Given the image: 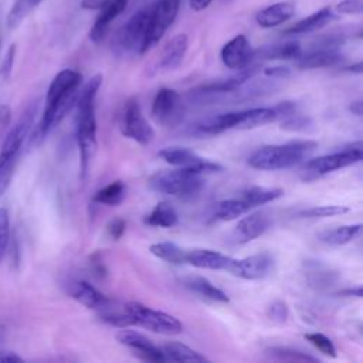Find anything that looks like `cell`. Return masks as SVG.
I'll list each match as a JSON object with an SVG mask.
<instances>
[{
  "mask_svg": "<svg viewBox=\"0 0 363 363\" xmlns=\"http://www.w3.org/2000/svg\"><path fill=\"white\" fill-rule=\"evenodd\" d=\"M81 82L82 75L75 69L67 68L54 77L47 89L41 119L30 136L31 143H40L75 108Z\"/></svg>",
  "mask_w": 363,
  "mask_h": 363,
  "instance_id": "cell-1",
  "label": "cell"
},
{
  "mask_svg": "<svg viewBox=\"0 0 363 363\" xmlns=\"http://www.w3.org/2000/svg\"><path fill=\"white\" fill-rule=\"evenodd\" d=\"M102 84V75L96 74L86 84L79 88L77 99L75 115V136L81 156V173L85 177L89 163L95 156L96 140V116H95V99Z\"/></svg>",
  "mask_w": 363,
  "mask_h": 363,
  "instance_id": "cell-2",
  "label": "cell"
},
{
  "mask_svg": "<svg viewBox=\"0 0 363 363\" xmlns=\"http://www.w3.org/2000/svg\"><path fill=\"white\" fill-rule=\"evenodd\" d=\"M316 147L318 143L309 139H296L279 145H265L250 156L248 164L257 170H284L301 163Z\"/></svg>",
  "mask_w": 363,
  "mask_h": 363,
  "instance_id": "cell-3",
  "label": "cell"
},
{
  "mask_svg": "<svg viewBox=\"0 0 363 363\" xmlns=\"http://www.w3.org/2000/svg\"><path fill=\"white\" fill-rule=\"evenodd\" d=\"M149 187L157 193L177 199H193L204 187L203 173L187 167L162 170L149 179Z\"/></svg>",
  "mask_w": 363,
  "mask_h": 363,
  "instance_id": "cell-4",
  "label": "cell"
},
{
  "mask_svg": "<svg viewBox=\"0 0 363 363\" xmlns=\"http://www.w3.org/2000/svg\"><path fill=\"white\" fill-rule=\"evenodd\" d=\"M362 157H363V143L360 140L352 142L347 146H343V149L337 152L308 160L301 169V177L305 182L316 180L328 173L352 166L360 162Z\"/></svg>",
  "mask_w": 363,
  "mask_h": 363,
  "instance_id": "cell-5",
  "label": "cell"
},
{
  "mask_svg": "<svg viewBox=\"0 0 363 363\" xmlns=\"http://www.w3.org/2000/svg\"><path fill=\"white\" fill-rule=\"evenodd\" d=\"M123 308L132 316L135 326H142L150 332L167 336L183 332V323L173 315L156 311L140 302H129Z\"/></svg>",
  "mask_w": 363,
  "mask_h": 363,
  "instance_id": "cell-6",
  "label": "cell"
},
{
  "mask_svg": "<svg viewBox=\"0 0 363 363\" xmlns=\"http://www.w3.org/2000/svg\"><path fill=\"white\" fill-rule=\"evenodd\" d=\"M179 4L180 0H159L149 11V21L142 47V54L152 50L166 34L167 28L173 24L177 16Z\"/></svg>",
  "mask_w": 363,
  "mask_h": 363,
  "instance_id": "cell-7",
  "label": "cell"
},
{
  "mask_svg": "<svg viewBox=\"0 0 363 363\" xmlns=\"http://www.w3.org/2000/svg\"><path fill=\"white\" fill-rule=\"evenodd\" d=\"M150 113L159 125L173 128L183 121L186 105L177 91L172 88H160L152 101Z\"/></svg>",
  "mask_w": 363,
  "mask_h": 363,
  "instance_id": "cell-8",
  "label": "cell"
},
{
  "mask_svg": "<svg viewBox=\"0 0 363 363\" xmlns=\"http://www.w3.org/2000/svg\"><path fill=\"white\" fill-rule=\"evenodd\" d=\"M149 11L140 10L135 13L123 27L116 33L115 47L125 54H140L147 30Z\"/></svg>",
  "mask_w": 363,
  "mask_h": 363,
  "instance_id": "cell-9",
  "label": "cell"
},
{
  "mask_svg": "<svg viewBox=\"0 0 363 363\" xmlns=\"http://www.w3.org/2000/svg\"><path fill=\"white\" fill-rule=\"evenodd\" d=\"M122 133L139 145H149L153 140L155 130L145 118L136 98H130L122 113Z\"/></svg>",
  "mask_w": 363,
  "mask_h": 363,
  "instance_id": "cell-10",
  "label": "cell"
},
{
  "mask_svg": "<svg viewBox=\"0 0 363 363\" xmlns=\"http://www.w3.org/2000/svg\"><path fill=\"white\" fill-rule=\"evenodd\" d=\"M157 155L160 159H163L166 163L174 167H187L203 174L223 170L221 164L207 160L200 155H197L194 150L184 146H166L160 149Z\"/></svg>",
  "mask_w": 363,
  "mask_h": 363,
  "instance_id": "cell-11",
  "label": "cell"
},
{
  "mask_svg": "<svg viewBox=\"0 0 363 363\" xmlns=\"http://www.w3.org/2000/svg\"><path fill=\"white\" fill-rule=\"evenodd\" d=\"M37 112H38L37 102H31L26 108V111L23 112V115L20 116L17 123L3 138L0 153H3L6 156H18V153L23 147V143L30 136V130L33 129L34 118H35Z\"/></svg>",
  "mask_w": 363,
  "mask_h": 363,
  "instance_id": "cell-12",
  "label": "cell"
},
{
  "mask_svg": "<svg viewBox=\"0 0 363 363\" xmlns=\"http://www.w3.org/2000/svg\"><path fill=\"white\" fill-rule=\"evenodd\" d=\"M274 269V257L269 252H258L241 259H233L228 272L242 279H262Z\"/></svg>",
  "mask_w": 363,
  "mask_h": 363,
  "instance_id": "cell-13",
  "label": "cell"
},
{
  "mask_svg": "<svg viewBox=\"0 0 363 363\" xmlns=\"http://www.w3.org/2000/svg\"><path fill=\"white\" fill-rule=\"evenodd\" d=\"M116 340L121 345L129 347L142 360H146V362H166L164 356L162 353V349L157 347L145 335H142L136 330L122 328V330H119L116 333Z\"/></svg>",
  "mask_w": 363,
  "mask_h": 363,
  "instance_id": "cell-14",
  "label": "cell"
},
{
  "mask_svg": "<svg viewBox=\"0 0 363 363\" xmlns=\"http://www.w3.org/2000/svg\"><path fill=\"white\" fill-rule=\"evenodd\" d=\"M220 57L227 68L238 71L252 62V48L247 37L238 34L223 45Z\"/></svg>",
  "mask_w": 363,
  "mask_h": 363,
  "instance_id": "cell-15",
  "label": "cell"
},
{
  "mask_svg": "<svg viewBox=\"0 0 363 363\" xmlns=\"http://www.w3.org/2000/svg\"><path fill=\"white\" fill-rule=\"evenodd\" d=\"M271 216L267 211H254L237 223L234 238L238 242H250L261 237L271 227Z\"/></svg>",
  "mask_w": 363,
  "mask_h": 363,
  "instance_id": "cell-16",
  "label": "cell"
},
{
  "mask_svg": "<svg viewBox=\"0 0 363 363\" xmlns=\"http://www.w3.org/2000/svg\"><path fill=\"white\" fill-rule=\"evenodd\" d=\"M128 6V0H106L101 9L99 14L96 16L91 30H89V40L95 44L101 43L105 37L111 23L125 11Z\"/></svg>",
  "mask_w": 363,
  "mask_h": 363,
  "instance_id": "cell-17",
  "label": "cell"
},
{
  "mask_svg": "<svg viewBox=\"0 0 363 363\" xmlns=\"http://www.w3.org/2000/svg\"><path fill=\"white\" fill-rule=\"evenodd\" d=\"M234 258L213 250L196 248L191 251H186V264L201 268V269H217V271H228Z\"/></svg>",
  "mask_w": 363,
  "mask_h": 363,
  "instance_id": "cell-18",
  "label": "cell"
},
{
  "mask_svg": "<svg viewBox=\"0 0 363 363\" xmlns=\"http://www.w3.org/2000/svg\"><path fill=\"white\" fill-rule=\"evenodd\" d=\"M342 61V54L337 48H322V47H312L306 52H301V55L295 60V65L299 69H313V68H323L332 67Z\"/></svg>",
  "mask_w": 363,
  "mask_h": 363,
  "instance_id": "cell-19",
  "label": "cell"
},
{
  "mask_svg": "<svg viewBox=\"0 0 363 363\" xmlns=\"http://www.w3.org/2000/svg\"><path fill=\"white\" fill-rule=\"evenodd\" d=\"M180 282L190 292L196 294L197 296H200V298H203L206 301L216 302V303H228L230 302L228 295L223 289L216 286L211 281L204 278V277L189 275V277L182 278Z\"/></svg>",
  "mask_w": 363,
  "mask_h": 363,
  "instance_id": "cell-20",
  "label": "cell"
},
{
  "mask_svg": "<svg viewBox=\"0 0 363 363\" xmlns=\"http://www.w3.org/2000/svg\"><path fill=\"white\" fill-rule=\"evenodd\" d=\"M189 47V37L184 33L173 35L162 50L159 58V69L172 71L180 65Z\"/></svg>",
  "mask_w": 363,
  "mask_h": 363,
  "instance_id": "cell-21",
  "label": "cell"
},
{
  "mask_svg": "<svg viewBox=\"0 0 363 363\" xmlns=\"http://www.w3.org/2000/svg\"><path fill=\"white\" fill-rule=\"evenodd\" d=\"M69 296L89 309L102 311L111 305V301L86 281L74 282L69 288Z\"/></svg>",
  "mask_w": 363,
  "mask_h": 363,
  "instance_id": "cell-22",
  "label": "cell"
},
{
  "mask_svg": "<svg viewBox=\"0 0 363 363\" xmlns=\"http://www.w3.org/2000/svg\"><path fill=\"white\" fill-rule=\"evenodd\" d=\"M294 13L295 7L291 3L278 1L258 11L255 16V21L262 28H272L289 20L294 16Z\"/></svg>",
  "mask_w": 363,
  "mask_h": 363,
  "instance_id": "cell-23",
  "label": "cell"
},
{
  "mask_svg": "<svg viewBox=\"0 0 363 363\" xmlns=\"http://www.w3.org/2000/svg\"><path fill=\"white\" fill-rule=\"evenodd\" d=\"M302 52L299 43L286 41L272 45H265L257 51H252L254 60H296Z\"/></svg>",
  "mask_w": 363,
  "mask_h": 363,
  "instance_id": "cell-24",
  "label": "cell"
},
{
  "mask_svg": "<svg viewBox=\"0 0 363 363\" xmlns=\"http://www.w3.org/2000/svg\"><path fill=\"white\" fill-rule=\"evenodd\" d=\"M333 18H335V14H333L332 9L323 7L315 13L309 14L308 17L299 20L298 23H295L292 27L285 30V34L313 33V31H318V30L323 28L325 26H328Z\"/></svg>",
  "mask_w": 363,
  "mask_h": 363,
  "instance_id": "cell-25",
  "label": "cell"
},
{
  "mask_svg": "<svg viewBox=\"0 0 363 363\" xmlns=\"http://www.w3.org/2000/svg\"><path fill=\"white\" fill-rule=\"evenodd\" d=\"M284 190L278 189V187H265V186H251L248 189H245L241 194H240V200L247 206L248 211L251 208L259 207L262 204L271 203L278 200L279 197H282Z\"/></svg>",
  "mask_w": 363,
  "mask_h": 363,
  "instance_id": "cell-26",
  "label": "cell"
},
{
  "mask_svg": "<svg viewBox=\"0 0 363 363\" xmlns=\"http://www.w3.org/2000/svg\"><path fill=\"white\" fill-rule=\"evenodd\" d=\"M277 119L274 108H251L238 111V121L235 129H254L267 125Z\"/></svg>",
  "mask_w": 363,
  "mask_h": 363,
  "instance_id": "cell-27",
  "label": "cell"
},
{
  "mask_svg": "<svg viewBox=\"0 0 363 363\" xmlns=\"http://www.w3.org/2000/svg\"><path fill=\"white\" fill-rule=\"evenodd\" d=\"M162 353L164 356L166 362H193V363H200V362H207L208 359L201 354L200 352L189 347L184 343L180 342H170L163 345Z\"/></svg>",
  "mask_w": 363,
  "mask_h": 363,
  "instance_id": "cell-28",
  "label": "cell"
},
{
  "mask_svg": "<svg viewBox=\"0 0 363 363\" xmlns=\"http://www.w3.org/2000/svg\"><path fill=\"white\" fill-rule=\"evenodd\" d=\"M362 233V224H349L340 225L335 228L325 230L318 234V238L329 245H345L354 238H357Z\"/></svg>",
  "mask_w": 363,
  "mask_h": 363,
  "instance_id": "cell-29",
  "label": "cell"
},
{
  "mask_svg": "<svg viewBox=\"0 0 363 363\" xmlns=\"http://www.w3.org/2000/svg\"><path fill=\"white\" fill-rule=\"evenodd\" d=\"M143 221L150 227L170 228L177 224V213L172 204L167 201H160L150 210Z\"/></svg>",
  "mask_w": 363,
  "mask_h": 363,
  "instance_id": "cell-30",
  "label": "cell"
},
{
  "mask_svg": "<svg viewBox=\"0 0 363 363\" xmlns=\"http://www.w3.org/2000/svg\"><path fill=\"white\" fill-rule=\"evenodd\" d=\"M150 254H153L156 258L163 259L173 265H182L186 264V251L179 247L177 244L172 241H162V242H153L149 247Z\"/></svg>",
  "mask_w": 363,
  "mask_h": 363,
  "instance_id": "cell-31",
  "label": "cell"
},
{
  "mask_svg": "<svg viewBox=\"0 0 363 363\" xmlns=\"http://www.w3.org/2000/svg\"><path fill=\"white\" fill-rule=\"evenodd\" d=\"M126 196V186L123 182L121 180H115L106 186H104L102 189H99L98 191H95L92 201L98 203V204H104V206H118L122 203V200Z\"/></svg>",
  "mask_w": 363,
  "mask_h": 363,
  "instance_id": "cell-32",
  "label": "cell"
},
{
  "mask_svg": "<svg viewBox=\"0 0 363 363\" xmlns=\"http://www.w3.org/2000/svg\"><path fill=\"white\" fill-rule=\"evenodd\" d=\"M306 281L309 282L311 286H313L315 289H325L332 286L336 281H337V274L335 271L326 269L322 265H319L318 262H312L308 265L306 272H305Z\"/></svg>",
  "mask_w": 363,
  "mask_h": 363,
  "instance_id": "cell-33",
  "label": "cell"
},
{
  "mask_svg": "<svg viewBox=\"0 0 363 363\" xmlns=\"http://www.w3.org/2000/svg\"><path fill=\"white\" fill-rule=\"evenodd\" d=\"M265 353L274 359V360H279V362H319L318 357L308 354L306 352H302L299 349H294L289 346H272L265 349Z\"/></svg>",
  "mask_w": 363,
  "mask_h": 363,
  "instance_id": "cell-34",
  "label": "cell"
},
{
  "mask_svg": "<svg viewBox=\"0 0 363 363\" xmlns=\"http://www.w3.org/2000/svg\"><path fill=\"white\" fill-rule=\"evenodd\" d=\"M248 211L247 206L237 197V199H227L220 201L216 206V211L214 216L216 218L221 220V221H231L238 218L240 216L245 214Z\"/></svg>",
  "mask_w": 363,
  "mask_h": 363,
  "instance_id": "cell-35",
  "label": "cell"
},
{
  "mask_svg": "<svg viewBox=\"0 0 363 363\" xmlns=\"http://www.w3.org/2000/svg\"><path fill=\"white\" fill-rule=\"evenodd\" d=\"M41 1L43 0H16L7 16V27L10 30L16 28L26 18V16Z\"/></svg>",
  "mask_w": 363,
  "mask_h": 363,
  "instance_id": "cell-36",
  "label": "cell"
},
{
  "mask_svg": "<svg viewBox=\"0 0 363 363\" xmlns=\"http://www.w3.org/2000/svg\"><path fill=\"white\" fill-rule=\"evenodd\" d=\"M99 318L102 322H105L111 326H115V328L135 326L132 316L126 312L125 308L122 311H112L111 306H108V308L99 311Z\"/></svg>",
  "mask_w": 363,
  "mask_h": 363,
  "instance_id": "cell-37",
  "label": "cell"
},
{
  "mask_svg": "<svg viewBox=\"0 0 363 363\" xmlns=\"http://www.w3.org/2000/svg\"><path fill=\"white\" fill-rule=\"evenodd\" d=\"M349 208L339 204H330V206H315L305 208L299 213V217L303 218H323V217H333V216H342L347 213Z\"/></svg>",
  "mask_w": 363,
  "mask_h": 363,
  "instance_id": "cell-38",
  "label": "cell"
},
{
  "mask_svg": "<svg viewBox=\"0 0 363 363\" xmlns=\"http://www.w3.org/2000/svg\"><path fill=\"white\" fill-rule=\"evenodd\" d=\"M303 337L320 353L329 356V357H336V346L333 345V342L323 333L320 332H308L303 335Z\"/></svg>",
  "mask_w": 363,
  "mask_h": 363,
  "instance_id": "cell-39",
  "label": "cell"
},
{
  "mask_svg": "<svg viewBox=\"0 0 363 363\" xmlns=\"http://www.w3.org/2000/svg\"><path fill=\"white\" fill-rule=\"evenodd\" d=\"M311 126H312L311 118L301 115L298 112L284 118L282 123H281V129L291 130V132H306Z\"/></svg>",
  "mask_w": 363,
  "mask_h": 363,
  "instance_id": "cell-40",
  "label": "cell"
},
{
  "mask_svg": "<svg viewBox=\"0 0 363 363\" xmlns=\"http://www.w3.org/2000/svg\"><path fill=\"white\" fill-rule=\"evenodd\" d=\"M18 156H9L4 159L3 164L0 166V197L6 193L7 187L10 186V182L13 179L16 166H17Z\"/></svg>",
  "mask_w": 363,
  "mask_h": 363,
  "instance_id": "cell-41",
  "label": "cell"
},
{
  "mask_svg": "<svg viewBox=\"0 0 363 363\" xmlns=\"http://www.w3.org/2000/svg\"><path fill=\"white\" fill-rule=\"evenodd\" d=\"M10 238V218L6 207L0 208V262L6 254Z\"/></svg>",
  "mask_w": 363,
  "mask_h": 363,
  "instance_id": "cell-42",
  "label": "cell"
},
{
  "mask_svg": "<svg viewBox=\"0 0 363 363\" xmlns=\"http://www.w3.org/2000/svg\"><path fill=\"white\" fill-rule=\"evenodd\" d=\"M267 315L271 320H274L277 323H284L288 319V315H289L288 305L284 301L277 299V301L269 303V306L267 309Z\"/></svg>",
  "mask_w": 363,
  "mask_h": 363,
  "instance_id": "cell-43",
  "label": "cell"
},
{
  "mask_svg": "<svg viewBox=\"0 0 363 363\" xmlns=\"http://www.w3.org/2000/svg\"><path fill=\"white\" fill-rule=\"evenodd\" d=\"M336 11L342 14H360L363 11L362 0H342L336 6Z\"/></svg>",
  "mask_w": 363,
  "mask_h": 363,
  "instance_id": "cell-44",
  "label": "cell"
},
{
  "mask_svg": "<svg viewBox=\"0 0 363 363\" xmlns=\"http://www.w3.org/2000/svg\"><path fill=\"white\" fill-rule=\"evenodd\" d=\"M125 230H126V223L123 218H119V217L112 218L106 225V231L112 240H119L123 235Z\"/></svg>",
  "mask_w": 363,
  "mask_h": 363,
  "instance_id": "cell-45",
  "label": "cell"
},
{
  "mask_svg": "<svg viewBox=\"0 0 363 363\" xmlns=\"http://www.w3.org/2000/svg\"><path fill=\"white\" fill-rule=\"evenodd\" d=\"M14 57H16V44H11L4 55V60L1 62V68H0V72L3 75L4 79H7L11 74V69H13V64H14Z\"/></svg>",
  "mask_w": 363,
  "mask_h": 363,
  "instance_id": "cell-46",
  "label": "cell"
},
{
  "mask_svg": "<svg viewBox=\"0 0 363 363\" xmlns=\"http://www.w3.org/2000/svg\"><path fill=\"white\" fill-rule=\"evenodd\" d=\"M11 122V108L7 104L0 105V138L4 136Z\"/></svg>",
  "mask_w": 363,
  "mask_h": 363,
  "instance_id": "cell-47",
  "label": "cell"
},
{
  "mask_svg": "<svg viewBox=\"0 0 363 363\" xmlns=\"http://www.w3.org/2000/svg\"><path fill=\"white\" fill-rule=\"evenodd\" d=\"M264 74L272 78H288L291 75V69L285 65H274L264 68Z\"/></svg>",
  "mask_w": 363,
  "mask_h": 363,
  "instance_id": "cell-48",
  "label": "cell"
},
{
  "mask_svg": "<svg viewBox=\"0 0 363 363\" xmlns=\"http://www.w3.org/2000/svg\"><path fill=\"white\" fill-rule=\"evenodd\" d=\"M91 268H92L94 274H95V275H98V277H101V278L106 275L105 264L102 262V259H101V258H98V254H94V255L91 257Z\"/></svg>",
  "mask_w": 363,
  "mask_h": 363,
  "instance_id": "cell-49",
  "label": "cell"
},
{
  "mask_svg": "<svg viewBox=\"0 0 363 363\" xmlns=\"http://www.w3.org/2000/svg\"><path fill=\"white\" fill-rule=\"evenodd\" d=\"M0 362H23V359L10 350H0Z\"/></svg>",
  "mask_w": 363,
  "mask_h": 363,
  "instance_id": "cell-50",
  "label": "cell"
},
{
  "mask_svg": "<svg viewBox=\"0 0 363 363\" xmlns=\"http://www.w3.org/2000/svg\"><path fill=\"white\" fill-rule=\"evenodd\" d=\"M337 294L342 295V296H356V298H362L363 291H362V286H356V288H346V289H342V291H339Z\"/></svg>",
  "mask_w": 363,
  "mask_h": 363,
  "instance_id": "cell-51",
  "label": "cell"
},
{
  "mask_svg": "<svg viewBox=\"0 0 363 363\" xmlns=\"http://www.w3.org/2000/svg\"><path fill=\"white\" fill-rule=\"evenodd\" d=\"M211 1H213V0H189V4H190V7H191L194 11H201V10L207 9Z\"/></svg>",
  "mask_w": 363,
  "mask_h": 363,
  "instance_id": "cell-52",
  "label": "cell"
},
{
  "mask_svg": "<svg viewBox=\"0 0 363 363\" xmlns=\"http://www.w3.org/2000/svg\"><path fill=\"white\" fill-rule=\"evenodd\" d=\"M349 109H350V112H352V113H354V115L360 116V115H362V101H360V99L353 101V102L350 104Z\"/></svg>",
  "mask_w": 363,
  "mask_h": 363,
  "instance_id": "cell-53",
  "label": "cell"
},
{
  "mask_svg": "<svg viewBox=\"0 0 363 363\" xmlns=\"http://www.w3.org/2000/svg\"><path fill=\"white\" fill-rule=\"evenodd\" d=\"M347 71H352V72L360 74V72H362V62H356L354 65H350V67H347Z\"/></svg>",
  "mask_w": 363,
  "mask_h": 363,
  "instance_id": "cell-54",
  "label": "cell"
},
{
  "mask_svg": "<svg viewBox=\"0 0 363 363\" xmlns=\"http://www.w3.org/2000/svg\"><path fill=\"white\" fill-rule=\"evenodd\" d=\"M6 157H9V156H6V155H3V153H0V166L3 164V162H4V159Z\"/></svg>",
  "mask_w": 363,
  "mask_h": 363,
  "instance_id": "cell-55",
  "label": "cell"
},
{
  "mask_svg": "<svg viewBox=\"0 0 363 363\" xmlns=\"http://www.w3.org/2000/svg\"><path fill=\"white\" fill-rule=\"evenodd\" d=\"M0 48H1V40H0Z\"/></svg>",
  "mask_w": 363,
  "mask_h": 363,
  "instance_id": "cell-56",
  "label": "cell"
}]
</instances>
